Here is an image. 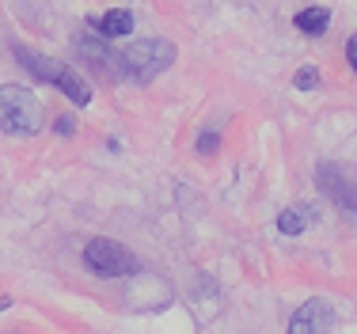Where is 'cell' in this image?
I'll list each match as a JSON object with an SVG mask.
<instances>
[{
    "label": "cell",
    "instance_id": "obj_12",
    "mask_svg": "<svg viewBox=\"0 0 357 334\" xmlns=\"http://www.w3.org/2000/svg\"><path fill=\"white\" fill-rule=\"evenodd\" d=\"M217 149H220V137H217V130H209V133H202V137H198V156H213Z\"/></svg>",
    "mask_w": 357,
    "mask_h": 334
},
{
    "label": "cell",
    "instance_id": "obj_15",
    "mask_svg": "<svg viewBox=\"0 0 357 334\" xmlns=\"http://www.w3.org/2000/svg\"><path fill=\"white\" fill-rule=\"evenodd\" d=\"M8 308H12V301H8V296H0V312H8Z\"/></svg>",
    "mask_w": 357,
    "mask_h": 334
},
{
    "label": "cell",
    "instance_id": "obj_14",
    "mask_svg": "<svg viewBox=\"0 0 357 334\" xmlns=\"http://www.w3.org/2000/svg\"><path fill=\"white\" fill-rule=\"evenodd\" d=\"M346 61H350V68L357 73V34H354L350 42H346Z\"/></svg>",
    "mask_w": 357,
    "mask_h": 334
},
{
    "label": "cell",
    "instance_id": "obj_4",
    "mask_svg": "<svg viewBox=\"0 0 357 334\" xmlns=\"http://www.w3.org/2000/svg\"><path fill=\"white\" fill-rule=\"evenodd\" d=\"M84 262H88V270L99 273V278H133V273H141L137 255L126 251L122 243H114V239H107V236L91 239V243L84 247Z\"/></svg>",
    "mask_w": 357,
    "mask_h": 334
},
{
    "label": "cell",
    "instance_id": "obj_8",
    "mask_svg": "<svg viewBox=\"0 0 357 334\" xmlns=\"http://www.w3.org/2000/svg\"><path fill=\"white\" fill-rule=\"evenodd\" d=\"M88 27H96L103 38H126V34H133V12H126V8H110L103 15H91Z\"/></svg>",
    "mask_w": 357,
    "mask_h": 334
},
{
    "label": "cell",
    "instance_id": "obj_3",
    "mask_svg": "<svg viewBox=\"0 0 357 334\" xmlns=\"http://www.w3.org/2000/svg\"><path fill=\"white\" fill-rule=\"evenodd\" d=\"M42 130V103L35 91H27L23 84H4L0 88V133L31 137Z\"/></svg>",
    "mask_w": 357,
    "mask_h": 334
},
{
    "label": "cell",
    "instance_id": "obj_5",
    "mask_svg": "<svg viewBox=\"0 0 357 334\" xmlns=\"http://www.w3.org/2000/svg\"><path fill=\"white\" fill-rule=\"evenodd\" d=\"M107 42L110 38H103V34H84V31L73 34V50L84 57V65H88L91 73L103 76V80H122V57H118Z\"/></svg>",
    "mask_w": 357,
    "mask_h": 334
},
{
    "label": "cell",
    "instance_id": "obj_10",
    "mask_svg": "<svg viewBox=\"0 0 357 334\" xmlns=\"http://www.w3.org/2000/svg\"><path fill=\"white\" fill-rule=\"evenodd\" d=\"M296 27L304 34H312V38H319L331 27V12L327 8H304V12H296Z\"/></svg>",
    "mask_w": 357,
    "mask_h": 334
},
{
    "label": "cell",
    "instance_id": "obj_13",
    "mask_svg": "<svg viewBox=\"0 0 357 334\" xmlns=\"http://www.w3.org/2000/svg\"><path fill=\"white\" fill-rule=\"evenodd\" d=\"M54 130L61 133V137H73V133H76V126H73V118H69V114H61V118L54 122Z\"/></svg>",
    "mask_w": 357,
    "mask_h": 334
},
{
    "label": "cell",
    "instance_id": "obj_7",
    "mask_svg": "<svg viewBox=\"0 0 357 334\" xmlns=\"http://www.w3.org/2000/svg\"><path fill=\"white\" fill-rule=\"evenodd\" d=\"M338 323V315H335V308H331L327 301H308V304H301V312L289 319V331L293 334H308V331H331Z\"/></svg>",
    "mask_w": 357,
    "mask_h": 334
},
{
    "label": "cell",
    "instance_id": "obj_6",
    "mask_svg": "<svg viewBox=\"0 0 357 334\" xmlns=\"http://www.w3.org/2000/svg\"><path fill=\"white\" fill-rule=\"evenodd\" d=\"M319 190L327 194V198L335 202L346 217H357V183H350V179H346L335 164L319 167Z\"/></svg>",
    "mask_w": 357,
    "mask_h": 334
},
{
    "label": "cell",
    "instance_id": "obj_2",
    "mask_svg": "<svg viewBox=\"0 0 357 334\" xmlns=\"http://www.w3.org/2000/svg\"><path fill=\"white\" fill-rule=\"evenodd\" d=\"M118 57H122V76H130L137 84H149L175 65L178 50L167 38H141V42H130Z\"/></svg>",
    "mask_w": 357,
    "mask_h": 334
},
{
    "label": "cell",
    "instance_id": "obj_1",
    "mask_svg": "<svg viewBox=\"0 0 357 334\" xmlns=\"http://www.w3.org/2000/svg\"><path fill=\"white\" fill-rule=\"evenodd\" d=\"M12 54L20 57V65L27 68L35 80L42 84H54L57 91H65L76 107H88L91 103V88H88V80H84L80 73H76L73 65H65V61H54V57H46V54H38V50H31V46H23V42H15L12 46Z\"/></svg>",
    "mask_w": 357,
    "mask_h": 334
},
{
    "label": "cell",
    "instance_id": "obj_9",
    "mask_svg": "<svg viewBox=\"0 0 357 334\" xmlns=\"http://www.w3.org/2000/svg\"><path fill=\"white\" fill-rule=\"evenodd\" d=\"M308 225H312V205H289L278 217V232L282 236H301Z\"/></svg>",
    "mask_w": 357,
    "mask_h": 334
},
{
    "label": "cell",
    "instance_id": "obj_11",
    "mask_svg": "<svg viewBox=\"0 0 357 334\" xmlns=\"http://www.w3.org/2000/svg\"><path fill=\"white\" fill-rule=\"evenodd\" d=\"M293 88L296 91H319V73H316V68H301V73H296L293 76Z\"/></svg>",
    "mask_w": 357,
    "mask_h": 334
}]
</instances>
